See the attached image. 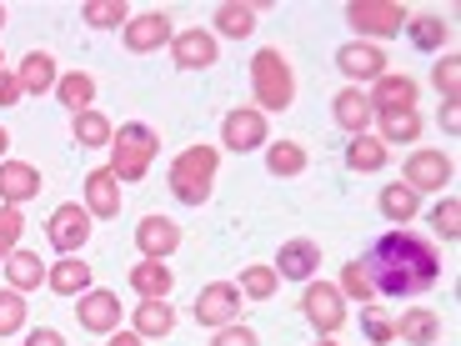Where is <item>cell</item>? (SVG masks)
Here are the masks:
<instances>
[{"label": "cell", "instance_id": "24", "mask_svg": "<svg viewBox=\"0 0 461 346\" xmlns=\"http://www.w3.org/2000/svg\"><path fill=\"white\" fill-rule=\"evenodd\" d=\"M46 287L56 296H86L91 291V266L76 261V256H60L56 266H46Z\"/></svg>", "mask_w": 461, "mask_h": 346}, {"label": "cell", "instance_id": "22", "mask_svg": "<svg viewBox=\"0 0 461 346\" xmlns=\"http://www.w3.org/2000/svg\"><path fill=\"white\" fill-rule=\"evenodd\" d=\"M176 287V271L166 261H140L131 266V291H136L140 301H166Z\"/></svg>", "mask_w": 461, "mask_h": 346}, {"label": "cell", "instance_id": "37", "mask_svg": "<svg viewBox=\"0 0 461 346\" xmlns=\"http://www.w3.org/2000/svg\"><path fill=\"white\" fill-rule=\"evenodd\" d=\"M25 316H31V306H25L21 291H0V336L25 332Z\"/></svg>", "mask_w": 461, "mask_h": 346}, {"label": "cell", "instance_id": "43", "mask_svg": "<svg viewBox=\"0 0 461 346\" xmlns=\"http://www.w3.org/2000/svg\"><path fill=\"white\" fill-rule=\"evenodd\" d=\"M211 346H261V336H256L251 326L236 322V326H221V332L211 336Z\"/></svg>", "mask_w": 461, "mask_h": 346}, {"label": "cell", "instance_id": "39", "mask_svg": "<svg viewBox=\"0 0 461 346\" xmlns=\"http://www.w3.org/2000/svg\"><path fill=\"white\" fill-rule=\"evenodd\" d=\"M21 231H25L21 206H0V261L11 251H21Z\"/></svg>", "mask_w": 461, "mask_h": 346}, {"label": "cell", "instance_id": "27", "mask_svg": "<svg viewBox=\"0 0 461 346\" xmlns=\"http://www.w3.org/2000/svg\"><path fill=\"white\" fill-rule=\"evenodd\" d=\"M70 136H76L81 150H95V146H111L115 126L105 121L101 111H81V115H70Z\"/></svg>", "mask_w": 461, "mask_h": 346}, {"label": "cell", "instance_id": "20", "mask_svg": "<svg viewBox=\"0 0 461 346\" xmlns=\"http://www.w3.org/2000/svg\"><path fill=\"white\" fill-rule=\"evenodd\" d=\"M331 121H336L341 131H351V136H366V126H371V101H366V91H361V86H346V91H336Z\"/></svg>", "mask_w": 461, "mask_h": 346}, {"label": "cell", "instance_id": "48", "mask_svg": "<svg viewBox=\"0 0 461 346\" xmlns=\"http://www.w3.org/2000/svg\"><path fill=\"white\" fill-rule=\"evenodd\" d=\"M5 146H11V136H5V126H0V156H5Z\"/></svg>", "mask_w": 461, "mask_h": 346}, {"label": "cell", "instance_id": "49", "mask_svg": "<svg viewBox=\"0 0 461 346\" xmlns=\"http://www.w3.org/2000/svg\"><path fill=\"white\" fill-rule=\"evenodd\" d=\"M316 346H336V341H331V336H321V341H316Z\"/></svg>", "mask_w": 461, "mask_h": 346}, {"label": "cell", "instance_id": "40", "mask_svg": "<svg viewBox=\"0 0 461 346\" xmlns=\"http://www.w3.org/2000/svg\"><path fill=\"white\" fill-rule=\"evenodd\" d=\"M431 226H437L447 241H456V236H461V201L456 196H441L437 206H431Z\"/></svg>", "mask_w": 461, "mask_h": 346}, {"label": "cell", "instance_id": "47", "mask_svg": "<svg viewBox=\"0 0 461 346\" xmlns=\"http://www.w3.org/2000/svg\"><path fill=\"white\" fill-rule=\"evenodd\" d=\"M105 346H146V341H140L136 332H111V341H105Z\"/></svg>", "mask_w": 461, "mask_h": 346}, {"label": "cell", "instance_id": "7", "mask_svg": "<svg viewBox=\"0 0 461 346\" xmlns=\"http://www.w3.org/2000/svg\"><path fill=\"white\" fill-rule=\"evenodd\" d=\"M301 312L316 326V336H336L346 326V296L326 281H306V296H301Z\"/></svg>", "mask_w": 461, "mask_h": 346}, {"label": "cell", "instance_id": "25", "mask_svg": "<svg viewBox=\"0 0 461 346\" xmlns=\"http://www.w3.org/2000/svg\"><path fill=\"white\" fill-rule=\"evenodd\" d=\"M5 281H11V291H41V281H46V261L35 251H11L5 256Z\"/></svg>", "mask_w": 461, "mask_h": 346}, {"label": "cell", "instance_id": "13", "mask_svg": "<svg viewBox=\"0 0 461 346\" xmlns=\"http://www.w3.org/2000/svg\"><path fill=\"white\" fill-rule=\"evenodd\" d=\"M76 322H81V332L111 336L115 326H121V296H115V291L91 287V291L81 296V306H76Z\"/></svg>", "mask_w": 461, "mask_h": 346}, {"label": "cell", "instance_id": "17", "mask_svg": "<svg viewBox=\"0 0 461 346\" xmlns=\"http://www.w3.org/2000/svg\"><path fill=\"white\" fill-rule=\"evenodd\" d=\"M136 246H140L146 261H166V256L181 246V226H176L171 216H146L136 226Z\"/></svg>", "mask_w": 461, "mask_h": 346}, {"label": "cell", "instance_id": "6", "mask_svg": "<svg viewBox=\"0 0 461 346\" xmlns=\"http://www.w3.org/2000/svg\"><path fill=\"white\" fill-rule=\"evenodd\" d=\"M46 241L56 246L60 256H76L86 241H91V211H86L81 201L56 206V211H50V221H46Z\"/></svg>", "mask_w": 461, "mask_h": 346}, {"label": "cell", "instance_id": "3", "mask_svg": "<svg viewBox=\"0 0 461 346\" xmlns=\"http://www.w3.org/2000/svg\"><path fill=\"white\" fill-rule=\"evenodd\" d=\"M251 91H256V111H286L296 101V76H291V60L276 46H266L251 56Z\"/></svg>", "mask_w": 461, "mask_h": 346}, {"label": "cell", "instance_id": "10", "mask_svg": "<svg viewBox=\"0 0 461 346\" xmlns=\"http://www.w3.org/2000/svg\"><path fill=\"white\" fill-rule=\"evenodd\" d=\"M336 70H341L351 86L381 81V76H386V50L371 46V41H346V46L336 50Z\"/></svg>", "mask_w": 461, "mask_h": 346}, {"label": "cell", "instance_id": "34", "mask_svg": "<svg viewBox=\"0 0 461 346\" xmlns=\"http://www.w3.org/2000/svg\"><path fill=\"white\" fill-rule=\"evenodd\" d=\"M421 136V115L416 111H402V115H381V146L392 150V146H411V141Z\"/></svg>", "mask_w": 461, "mask_h": 346}, {"label": "cell", "instance_id": "44", "mask_svg": "<svg viewBox=\"0 0 461 346\" xmlns=\"http://www.w3.org/2000/svg\"><path fill=\"white\" fill-rule=\"evenodd\" d=\"M21 81H15V70H0V111H5V105H15L21 101Z\"/></svg>", "mask_w": 461, "mask_h": 346}, {"label": "cell", "instance_id": "35", "mask_svg": "<svg viewBox=\"0 0 461 346\" xmlns=\"http://www.w3.org/2000/svg\"><path fill=\"white\" fill-rule=\"evenodd\" d=\"M236 287L251 301H271L281 287V277H276V266H241V281H236Z\"/></svg>", "mask_w": 461, "mask_h": 346}, {"label": "cell", "instance_id": "5", "mask_svg": "<svg viewBox=\"0 0 461 346\" xmlns=\"http://www.w3.org/2000/svg\"><path fill=\"white\" fill-rule=\"evenodd\" d=\"M196 322L206 326V332H221V326H236L241 322V287L236 281H211V287H201L196 296Z\"/></svg>", "mask_w": 461, "mask_h": 346}, {"label": "cell", "instance_id": "28", "mask_svg": "<svg viewBox=\"0 0 461 346\" xmlns=\"http://www.w3.org/2000/svg\"><path fill=\"white\" fill-rule=\"evenodd\" d=\"M56 101L66 105L70 115L91 111V101H95V81L86 76V70H70V76H60V81H56Z\"/></svg>", "mask_w": 461, "mask_h": 346}, {"label": "cell", "instance_id": "41", "mask_svg": "<svg viewBox=\"0 0 461 346\" xmlns=\"http://www.w3.org/2000/svg\"><path fill=\"white\" fill-rule=\"evenodd\" d=\"M361 332H366L371 346H386L396 336V322L386 312H376V306H366V312H361Z\"/></svg>", "mask_w": 461, "mask_h": 346}, {"label": "cell", "instance_id": "50", "mask_svg": "<svg viewBox=\"0 0 461 346\" xmlns=\"http://www.w3.org/2000/svg\"><path fill=\"white\" fill-rule=\"evenodd\" d=\"M0 25H5V5H0Z\"/></svg>", "mask_w": 461, "mask_h": 346}, {"label": "cell", "instance_id": "23", "mask_svg": "<svg viewBox=\"0 0 461 346\" xmlns=\"http://www.w3.org/2000/svg\"><path fill=\"white\" fill-rule=\"evenodd\" d=\"M15 81H21L25 96H46L56 91L60 70H56V56H46V50H31V56L21 60V70H15Z\"/></svg>", "mask_w": 461, "mask_h": 346}, {"label": "cell", "instance_id": "36", "mask_svg": "<svg viewBox=\"0 0 461 346\" xmlns=\"http://www.w3.org/2000/svg\"><path fill=\"white\" fill-rule=\"evenodd\" d=\"M341 296H351V301H361V306H371L376 301V287H371V277H366V266L361 261H351V266H341Z\"/></svg>", "mask_w": 461, "mask_h": 346}, {"label": "cell", "instance_id": "18", "mask_svg": "<svg viewBox=\"0 0 461 346\" xmlns=\"http://www.w3.org/2000/svg\"><path fill=\"white\" fill-rule=\"evenodd\" d=\"M316 266H321V246H316L312 236H296V241L281 246L276 277H286V281H312V277H316Z\"/></svg>", "mask_w": 461, "mask_h": 346}, {"label": "cell", "instance_id": "14", "mask_svg": "<svg viewBox=\"0 0 461 346\" xmlns=\"http://www.w3.org/2000/svg\"><path fill=\"white\" fill-rule=\"evenodd\" d=\"M171 56H176V66H181V70H206V66H216L221 46H216V35H211V31L191 25V31L171 35Z\"/></svg>", "mask_w": 461, "mask_h": 346}, {"label": "cell", "instance_id": "19", "mask_svg": "<svg viewBox=\"0 0 461 346\" xmlns=\"http://www.w3.org/2000/svg\"><path fill=\"white\" fill-rule=\"evenodd\" d=\"M41 196V171L31 161H0V206H21Z\"/></svg>", "mask_w": 461, "mask_h": 346}, {"label": "cell", "instance_id": "45", "mask_svg": "<svg viewBox=\"0 0 461 346\" xmlns=\"http://www.w3.org/2000/svg\"><path fill=\"white\" fill-rule=\"evenodd\" d=\"M25 346H66V336H60L56 326H35V332L25 336Z\"/></svg>", "mask_w": 461, "mask_h": 346}, {"label": "cell", "instance_id": "46", "mask_svg": "<svg viewBox=\"0 0 461 346\" xmlns=\"http://www.w3.org/2000/svg\"><path fill=\"white\" fill-rule=\"evenodd\" d=\"M441 126H447L451 136L461 131V111H456V101H447V105H441Z\"/></svg>", "mask_w": 461, "mask_h": 346}, {"label": "cell", "instance_id": "16", "mask_svg": "<svg viewBox=\"0 0 461 346\" xmlns=\"http://www.w3.org/2000/svg\"><path fill=\"white\" fill-rule=\"evenodd\" d=\"M86 211H91L95 221L121 216V181H115L111 166H95V171L86 176Z\"/></svg>", "mask_w": 461, "mask_h": 346}, {"label": "cell", "instance_id": "38", "mask_svg": "<svg viewBox=\"0 0 461 346\" xmlns=\"http://www.w3.org/2000/svg\"><path fill=\"white\" fill-rule=\"evenodd\" d=\"M131 11L121 5V0H91L86 5V25H95V31H111V25H126Z\"/></svg>", "mask_w": 461, "mask_h": 346}, {"label": "cell", "instance_id": "30", "mask_svg": "<svg viewBox=\"0 0 461 346\" xmlns=\"http://www.w3.org/2000/svg\"><path fill=\"white\" fill-rule=\"evenodd\" d=\"M416 211H421V196H416L411 186L396 181V186H386V191H381V216L392 221V226H406Z\"/></svg>", "mask_w": 461, "mask_h": 346}, {"label": "cell", "instance_id": "42", "mask_svg": "<svg viewBox=\"0 0 461 346\" xmlns=\"http://www.w3.org/2000/svg\"><path fill=\"white\" fill-rule=\"evenodd\" d=\"M431 76H437V91L447 96V101H456V96H461V60L451 56V50L437 60V70H431Z\"/></svg>", "mask_w": 461, "mask_h": 346}, {"label": "cell", "instance_id": "32", "mask_svg": "<svg viewBox=\"0 0 461 346\" xmlns=\"http://www.w3.org/2000/svg\"><path fill=\"white\" fill-rule=\"evenodd\" d=\"M386 161H392V150L381 146L376 136H351V146H346V166L351 171H381Z\"/></svg>", "mask_w": 461, "mask_h": 346}, {"label": "cell", "instance_id": "8", "mask_svg": "<svg viewBox=\"0 0 461 346\" xmlns=\"http://www.w3.org/2000/svg\"><path fill=\"white\" fill-rule=\"evenodd\" d=\"M221 146L236 150V156L261 150L266 146V115L256 111V105H236V111H226V121H221Z\"/></svg>", "mask_w": 461, "mask_h": 346}, {"label": "cell", "instance_id": "11", "mask_svg": "<svg viewBox=\"0 0 461 346\" xmlns=\"http://www.w3.org/2000/svg\"><path fill=\"white\" fill-rule=\"evenodd\" d=\"M366 101H371V115H402V111H416V81H411V76H402V70H386L381 81H371Z\"/></svg>", "mask_w": 461, "mask_h": 346}, {"label": "cell", "instance_id": "29", "mask_svg": "<svg viewBox=\"0 0 461 346\" xmlns=\"http://www.w3.org/2000/svg\"><path fill=\"white\" fill-rule=\"evenodd\" d=\"M266 171L271 176H301L306 171V146L301 141H266Z\"/></svg>", "mask_w": 461, "mask_h": 346}, {"label": "cell", "instance_id": "4", "mask_svg": "<svg viewBox=\"0 0 461 346\" xmlns=\"http://www.w3.org/2000/svg\"><path fill=\"white\" fill-rule=\"evenodd\" d=\"M156 150H161V136L150 126H140V121H131V126H121L111 136V171L115 181H140V176L150 171V161H156Z\"/></svg>", "mask_w": 461, "mask_h": 346}, {"label": "cell", "instance_id": "21", "mask_svg": "<svg viewBox=\"0 0 461 346\" xmlns=\"http://www.w3.org/2000/svg\"><path fill=\"white\" fill-rule=\"evenodd\" d=\"M396 336L406 346H437L441 341V316L431 306H406L402 322H396Z\"/></svg>", "mask_w": 461, "mask_h": 346}, {"label": "cell", "instance_id": "15", "mask_svg": "<svg viewBox=\"0 0 461 346\" xmlns=\"http://www.w3.org/2000/svg\"><path fill=\"white\" fill-rule=\"evenodd\" d=\"M406 186H411L416 196L421 191H441V186H451V161L441 150H411L406 156Z\"/></svg>", "mask_w": 461, "mask_h": 346}, {"label": "cell", "instance_id": "33", "mask_svg": "<svg viewBox=\"0 0 461 346\" xmlns=\"http://www.w3.org/2000/svg\"><path fill=\"white\" fill-rule=\"evenodd\" d=\"M216 31L230 35V41H246L256 31V5H236V0L216 5Z\"/></svg>", "mask_w": 461, "mask_h": 346}, {"label": "cell", "instance_id": "31", "mask_svg": "<svg viewBox=\"0 0 461 346\" xmlns=\"http://www.w3.org/2000/svg\"><path fill=\"white\" fill-rule=\"evenodd\" d=\"M406 35H411L416 50H431V56H437L451 41V25L441 21V15H416V21H406Z\"/></svg>", "mask_w": 461, "mask_h": 346}, {"label": "cell", "instance_id": "2", "mask_svg": "<svg viewBox=\"0 0 461 346\" xmlns=\"http://www.w3.org/2000/svg\"><path fill=\"white\" fill-rule=\"evenodd\" d=\"M216 146H185L181 156L171 161V171H166V186H171V196L181 201V206H206L211 201V186H216Z\"/></svg>", "mask_w": 461, "mask_h": 346}, {"label": "cell", "instance_id": "51", "mask_svg": "<svg viewBox=\"0 0 461 346\" xmlns=\"http://www.w3.org/2000/svg\"><path fill=\"white\" fill-rule=\"evenodd\" d=\"M0 70H5V56H0Z\"/></svg>", "mask_w": 461, "mask_h": 346}, {"label": "cell", "instance_id": "1", "mask_svg": "<svg viewBox=\"0 0 461 346\" xmlns=\"http://www.w3.org/2000/svg\"><path fill=\"white\" fill-rule=\"evenodd\" d=\"M361 266H366V277H371V287H376V296H392V301L396 296H421V291H431L441 281L437 246H431L427 236L406 231V226L376 236V246L361 256Z\"/></svg>", "mask_w": 461, "mask_h": 346}, {"label": "cell", "instance_id": "26", "mask_svg": "<svg viewBox=\"0 0 461 346\" xmlns=\"http://www.w3.org/2000/svg\"><path fill=\"white\" fill-rule=\"evenodd\" d=\"M131 332H136L140 341L171 336L176 332V306H166V301H140V306H136V326H131Z\"/></svg>", "mask_w": 461, "mask_h": 346}, {"label": "cell", "instance_id": "9", "mask_svg": "<svg viewBox=\"0 0 461 346\" xmlns=\"http://www.w3.org/2000/svg\"><path fill=\"white\" fill-rule=\"evenodd\" d=\"M346 21L357 25L361 35H396V31H406L411 15L396 0H357V5H346Z\"/></svg>", "mask_w": 461, "mask_h": 346}, {"label": "cell", "instance_id": "12", "mask_svg": "<svg viewBox=\"0 0 461 346\" xmlns=\"http://www.w3.org/2000/svg\"><path fill=\"white\" fill-rule=\"evenodd\" d=\"M121 35H126L131 56H150V50H161L176 31H171V15H166V11H146V15H131Z\"/></svg>", "mask_w": 461, "mask_h": 346}]
</instances>
